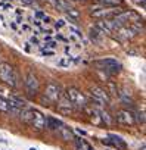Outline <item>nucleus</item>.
Listing matches in <instances>:
<instances>
[{
	"label": "nucleus",
	"mask_w": 146,
	"mask_h": 150,
	"mask_svg": "<svg viewBox=\"0 0 146 150\" xmlns=\"http://www.w3.org/2000/svg\"><path fill=\"white\" fill-rule=\"evenodd\" d=\"M19 115H21V119H22L25 124L31 125L33 128H36V129H43V128H46V116H44L40 110H37V109H30V108H24V109L19 112Z\"/></svg>",
	"instance_id": "f257e3e1"
},
{
	"label": "nucleus",
	"mask_w": 146,
	"mask_h": 150,
	"mask_svg": "<svg viewBox=\"0 0 146 150\" xmlns=\"http://www.w3.org/2000/svg\"><path fill=\"white\" fill-rule=\"evenodd\" d=\"M63 94L66 96V99L69 100V103L74 106V109H84L87 106V99L86 96L75 87H68Z\"/></svg>",
	"instance_id": "f03ea898"
},
{
	"label": "nucleus",
	"mask_w": 146,
	"mask_h": 150,
	"mask_svg": "<svg viewBox=\"0 0 146 150\" xmlns=\"http://www.w3.org/2000/svg\"><path fill=\"white\" fill-rule=\"evenodd\" d=\"M0 81L11 87H16V72L11 63L2 62L0 63Z\"/></svg>",
	"instance_id": "7ed1b4c3"
},
{
	"label": "nucleus",
	"mask_w": 146,
	"mask_h": 150,
	"mask_svg": "<svg viewBox=\"0 0 146 150\" xmlns=\"http://www.w3.org/2000/svg\"><path fill=\"white\" fill-rule=\"evenodd\" d=\"M95 66H98L99 69L114 75V74H118L121 71V63L112 57H106V59H100V60H96L95 62Z\"/></svg>",
	"instance_id": "20e7f679"
},
{
	"label": "nucleus",
	"mask_w": 146,
	"mask_h": 150,
	"mask_svg": "<svg viewBox=\"0 0 146 150\" xmlns=\"http://www.w3.org/2000/svg\"><path fill=\"white\" fill-rule=\"evenodd\" d=\"M62 87L59 86V84H56V83H49L46 87H44V91H43V94H44V99H46V102L47 103H55V102H58V99L62 96Z\"/></svg>",
	"instance_id": "39448f33"
},
{
	"label": "nucleus",
	"mask_w": 146,
	"mask_h": 150,
	"mask_svg": "<svg viewBox=\"0 0 146 150\" xmlns=\"http://www.w3.org/2000/svg\"><path fill=\"white\" fill-rule=\"evenodd\" d=\"M120 12H121V11H118L117 8L100 6V8L92 11V16H93V18H98V19H102V18H105V19H111V18H114L115 15H118Z\"/></svg>",
	"instance_id": "423d86ee"
},
{
	"label": "nucleus",
	"mask_w": 146,
	"mask_h": 150,
	"mask_svg": "<svg viewBox=\"0 0 146 150\" xmlns=\"http://www.w3.org/2000/svg\"><path fill=\"white\" fill-rule=\"evenodd\" d=\"M24 84H25V90H27L28 96H36L37 94V91H38V80H37V77L33 72L27 74Z\"/></svg>",
	"instance_id": "0eeeda50"
},
{
	"label": "nucleus",
	"mask_w": 146,
	"mask_h": 150,
	"mask_svg": "<svg viewBox=\"0 0 146 150\" xmlns=\"http://www.w3.org/2000/svg\"><path fill=\"white\" fill-rule=\"evenodd\" d=\"M115 121L121 125H134L136 124V116L130 110H118L115 115Z\"/></svg>",
	"instance_id": "6e6552de"
},
{
	"label": "nucleus",
	"mask_w": 146,
	"mask_h": 150,
	"mask_svg": "<svg viewBox=\"0 0 146 150\" xmlns=\"http://www.w3.org/2000/svg\"><path fill=\"white\" fill-rule=\"evenodd\" d=\"M102 143H103V144H108V146H114V147L121 149V150H125V149H127L125 141H124L120 135H117V134H109V137H108V138H103Z\"/></svg>",
	"instance_id": "1a4fd4ad"
},
{
	"label": "nucleus",
	"mask_w": 146,
	"mask_h": 150,
	"mask_svg": "<svg viewBox=\"0 0 146 150\" xmlns=\"http://www.w3.org/2000/svg\"><path fill=\"white\" fill-rule=\"evenodd\" d=\"M96 28L100 31V33H106V34H111V33H115L118 30V27L114 24L112 19H103V21H98L96 22Z\"/></svg>",
	"instance_id": "9d476101"
},
{
	"label": "nucleus",
	"mask_w": 146,
	"mask_h": 150,
	"mask_svg": "<svg viewBox=\"0 0 146 150\" xmlns=\"http://www.w3.org/2000/svg\"><path fill=\"white\" fill-rule=\"evenodd\" d=\"M58 110L61 112V113H63V115H69L72 110H74V106H72L71 103H69V100L66 99V96L62 93V96L58 99Z\"/></svg>",
	"instance_id": "9b49d317"
},
{
	"label": "nucleus",
	"mask_w": 146,
	"mask_h": 150,
	"mask_svg": "<svg viewBox=\"0 0 146 150\" xmlns=\"http://www.w3.org/2000/svg\"><path fill=\"white\" fill-rule=\"evenodd\" d=\"M56 131H58V134L61 135V138H62V140H65V141H72V140H75L72 129H71L69 127H66L65 124H62Z\"/></svg>",
	"instance_id": "f8f14e48"
},
{
	"label": "nucleus",
	"mask_w": 146,
	"mask_h": 150,
	"mask_svg": "<svg viewBox=\"0 0 146 150\" xmlns=\"http://www.w3.org/2000/svg\"><path fill=\"white\" fill-rule=\"evenodd\" d=\"M62 124H63V122H62V121H59L58 118H53V116H47V118H46V127H47L49 129L56 131Z\"/></svg>",
	"instance_id": "ddd939ff"
},
{
	"label": "nucleus",
	"mask_w": 146,
	"mask_h": 150,
	"mask_svg": "<svg viewBox=\"0 0 146 150\" xmlns=\"http://www.w3.org/2000/svg\"><path fill=\"white\" fill-rule=\"evenodd\" d=\"M99 115H100V121H102V124H106V125H111L112 124V118H111V115L102 108V109H99Z\"/></svg>",
	"instance_id": "4468645a"
},
{
	"label": "nucleus",
	"mask_w": 146,
	"mask_h": 150,
	"mask_svg": "<svg viewBox=\"0 0 146 150\" xmlns=\"http://www.w3.org/2000/svg\"><path fill=\"white\" fill-rule=\"evenodd\" d=\"M77 60H78V59H72L71 56H68V57L59 59V60H58V65H59V66H66V68H68V66H71L74 62H77Z\"/></svg>",
	"instance_id": "2eb2a0df"
},
{
	"label": "nucleus",
	"mask_w": 146,
	"mask_h": 150,
	"mask_svg": "<svg viewBox=\"0 0 146 150\" xmlns=\"http://www.w3.org/2000/svg\"><path fill=\"white\" fill-rule=\"evenodd\" d=\"M98 2L106 8H117V5H121V0H98Z\"/></svg>",
	"instance_id": "dca6fc26"
},
{
	"label": "nucleus",
	"mask_w": 146,
	"mask_h": 150,
	"mask_svg": "<svg viewBox=\"0 0 146 150\" xmlns=\"http://www.w3.org/2000/svg\"><path fill=\"white\" fill-rule=\"evenodd\" d=\"M66 13H68V16H69V21H72V22H75V21L80 18V12L75 11L74 8H68V9H66Z\"/></svg>",
	"instance_id": "f3484780"
},
{
	"label": "nucleus",
	"mask_w": 146,
	"mask_h": 150,
	"mask_svg": "<svg viewBox=\"0 0 146 150\" xmlns=\"http://www.w3.org/2000/svg\"><path fill=\"white\" fill-rule=\"evenodd\" d=\"M90 37H92V40L99 41V40H100V37H102V33L95 27V28H92V30H90Z\"/></svg>",
	"instance_id": "a211bd4d"
},
{
	"label": "nucleus",
	"mask_w": 146,
	"mask_h": 150,
	"mask_svg": "<svg viewBox=\"0 0 146 150\" xmlns=\"http://www.w3.org/2000/svg\"><path fill=\"white\" fill-rule=\"evenodd\" d=\"M58 47V43L56 41H47L41 46V49H56Z\"/></svg>",
	"instance_id": "6ab92c4d"
},
{
	"label": "nucleus",
	"mask_w": 146,
	"mask_h": 150,
	"mask_svg": "<svg viewBox=\"0 0 146 150\" xmlns=\"http://www.w3.org/2000/svg\"><path fill=\"white\" fill-rule=\"evenodd\" d=\"M69 30H71L72 33H74L77 37H83V34L80 33V30H78V28H75V27H72V25H71V27H69Z\"/></svg>",
	"instance_id": "aec40b11"
},
{
	"label": "nucleus",
	"mask_w": 146,
	"mask_h": 150,
	"mask_svg": "<svg viewBox=\"0 0 146 150\" xmlns=\"http://www.w3.org/2000/svg\"><path fill=\"white\" fill-rule=\"evenodd\" d=\"M143 115H145L143 112H139V113H137V119H136V122H142V124H143V122H145V116H143Z\"/></svg>",
	"instance_id": "412c9836"
},
{
	"label": "nucleus",
	"mask_w": 146,
	"mask_h": 150,
	"mask_svg": "<svg viewBox=\"0 0 146 150\" xmlns=\"http://www.w3.org/2000/svg\"><path fill=\"white\" fill-rule=\"evenodd\" d=\"M41 21H43L44 24H50V22H52V18H50V16H47V15H44Z\"/></svg>",
	"instance_id": "4be33fe9"
},
{
	"label": "nucleus",
	"mask_w": 146,
	"mask_h": 150,
	"mask_svg": "<svg viewBox=\"0 0 146 150\" xmlns=\"http://www.w3.org/2000/svg\"><path fill=\"white\" fill-rule=\"evenodd\" d=\"M63 25H65V21H58V22L55 24V27H56V28H62Z\"/></svg>",
	"instance_id": "5701e85b"
},
{
	"label": "nucleus",
	"mask_w": 146,
	"mask_h": 150,
	"mask_svg": "<svg viewBox=\"0 0 146 150\" xmlns=\"http://www.w3.org/2000/svg\"><path fill=\"white\" fill-rule=\"evenodd\" d=\"M55 53L52 50H43V56H53Z\"/></svg>",
	"instance_id": "b1692460"
},
{
	"label": "nucleus",
	"mask_w": 146,
	"mask_h": 150,
	"mask_svg": "<svg viewBox=\"0 0 146 150\" xmlns=\"http://www.w3.org/2000/svg\"><path fill=\"white\" fill-rule=\"evenodd\" d=\"M19 3H22V5H31L33 0H19Z\"/></svg>",
	"instance_id": "393cba45"
},
{
	"label": "nucleus",
	"mask_w": 146,
	"mask_h": 150,
	"mask_svg": "<svg viewBox=\"0 0 146 150\" xmlns=\"http://www.w3.org/2000/svg\"><path fill=\"white\" fill-rule=\"evenodd\" d=\"M30 41H31V43H34V44H37V46L40 44V43H38V40H37V37H31V38H30Z\"/></svg>",
	"instance_id": "a878e982"
},
{
	"label": "nucleus",
	"mask_w": 146,
	"mask_h": 150,
	"mask_svg": "<svg viewBox=\"0 0 146 150\" xmlns=\"http://www.w3.org/2000/svg\"><path fill=\"white\" fill-rule=\"evenodd\" d=\"M43 16H44L43 12H36V18H41V19H43Z\"/></svg>",
	"instance_id": "bb28decb"
},
{
	"label": "nucleus",
	"mask_w": 146,
	"mask_h": 150,
	"mask_svg": "<svg viewBox=\"0 0 146 150\" xmlns=\"http://www.w3.org/2000/svg\"><path fill=\"white\" fill-rule=\"evenodd\" d=\"M0 6H2V8H11L8 3H3V2H0ZM11 9H12V8H11Z\"/></svg>",
	"instance_id": "cd10ccee"
},
{
	"label": "nucleus",
	"mask_w": 146,
	"mask_h": 150,
	"mask_svg": "<svg viewBox=\"0 0 146 150\" xmlns=\"http://www.w3.org/2000/svg\"><path fill=\"white\" fill-rule=\"evenodd\" d=\"M22 30H24V31H30V27L24 24V25H22Z\"/></svg>",
	"instance_id": "c85d7f7f"
},
{
	"label": "nucleus",
	"mask_w": 146,
	"mask_h": 150,
	"mask_svg": "<svg viewBox=\"0 0 146 150\" xmlns=\"http://www.w3.org/2000/svg\"><path fill=\"white\" fill-rule=\"evenodd\" d=\"M77 132H80V134H83V135H86V134H87L86 131H83V129H80V128H77Z\"/></svg>",
	"instance_id": "c756f323"
},
{
	"label": "nucleus",
	"mask_w": 146,
	"mask_h": 150,
	"mask_svg": "<svg viewBox=\"0 0 146 150\" xmlns=\"http://www.w3.org/2000/svg\"><path fill=\"white\" fill-rule=\"evenodd\" d=\"M30 150H37V149H34V147H31V149H30Z\"/></svg>",
	"instance_id": "7c9ffc66"
}]
</instances>
